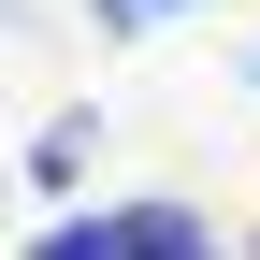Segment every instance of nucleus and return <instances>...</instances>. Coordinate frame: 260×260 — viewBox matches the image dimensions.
Instances as JSON below:
<instances>
[{
  "label": "nucleus",
  "instance_id": "1",
  "mask_svg": "<svg viewBox=\"0 0 260 260\" xmlns=\"http://www.w3.org/2000/svg\"><path fill=\"white\" fill-rule=\"evenodd\" d=\"M130 246H145V203H116V217H58L29 260H130Z\"/></svg>",
  "mask_w": 260,
  "mask_h": 260
},
{
  "label": "nucleus",
  "instance_id": "2",
  "mask_svg": "<svg viewBox=\"0 0 260 260\" xmlns=\"http://www.w3.org/2000/svg\"><path fill=\"white\" fill-rule=\"evenodd\" d=\"M130 260H217V232L188 203H145V246H130Z\"/></svg>",
  "mask_w": 260,
  "mask_h": 260
},
{
  "label": "nucleus",
  "instance_id": "3",
  "mask_svg": "<svg viewBox=\"0 0 260 260\" xmlns=\"http://www.w3.org/2000/svg\"><path fill=\"white\" fill-rule=\"evenodd\" d=\"M159 15H188V0H102V29H159Z\"/></svg>",
  "mask_w": 260,
  "mask_h": 260
}]
</instances>
